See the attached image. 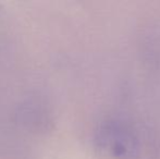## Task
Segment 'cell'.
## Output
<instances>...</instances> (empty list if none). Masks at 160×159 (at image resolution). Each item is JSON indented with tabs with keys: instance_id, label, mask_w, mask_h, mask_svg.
<instances>
[{
	"instance_id": "obj_1",
	"label": "cell",
	"mask_w": 160,
	"mask_h": 159,
	"mask_svg": "<svg viewBox=\"0 0 160 159\" xmlns=\"http://www.w3.org/2000/svg\"><path fill=\"white\" fill-rule=\"evenodd\" d=\"M94 145L105 159H136L141 149L134 129L118 118H108L99 123L94 133Z\"/></svg>"
},
{
	"instance_id": "obj_2",
	"label": "cell",
	"mask_w": 160,
	"mask_h": 159,
	"mask_svg": "<svg viewBox=\"0 0 160 159\" xmlns=\"http://www.w3.org/2000/svg\"><path fill=\"white\" fill-rule=\"evenodd\" d=\"M18 119L31 130L42 131L49 123V113L47 108L37 99H30L20 106L17 112Z\"/></svg>"
},
{
	"instance_id": "obj_3",
	"label": "cell",
	"mask_w": 160,
	"mask_h": 159,
	"mask_svg": "<svg viewBox=\"0 0 160 159\" xmlns=\"http://www.w3.org/2000/svg\"><path fill=\"white\" fill-rule=\"evenodd\" d=\"M9 36L8 31H7V25L4 23V20L0 13V58L3 57L9 50Z\"/></svg>"
}]
</instances>
